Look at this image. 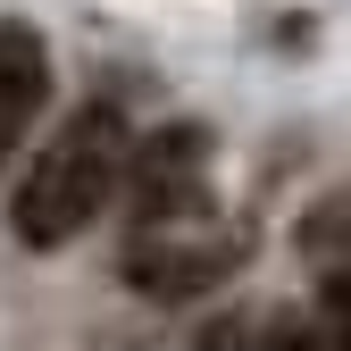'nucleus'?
<instances>
[{
    "label": "nucleus",
    "instance_id": "1",
    "mask_svg": "<svg viewBox=\"0 0 351 351\" xmlns=\"http://www.w3.org/2000/svg\"><path fill=\"white\" fill-rule=\"evenodd\" d=\"M125 151H134V143H125V125H117L109 109L67 117V134H51V151H42V159L25 167V184H17V209H9L17 243H34V251L75 243V234L109 209L117 176H125Z\"/></svg>",
    "mask_w": 351,
    "mask_h": 351
},
{
    "label": "nucleus",
    "instance_id": "2",
    "mask_svg": "<svg viewBox=\"0 0 351 351\" xmlns=\"http://www.w3.org/2000/svg\"><path fill=\"white\" fill-rule=\"evenodd\" d=\"M125 201H134V226H201L209 217V176H201V125H159L125 151Z\"/></svg>",
    "mask_w": 351,
    "mask_h": 351
},
{
    "label": "nucleus",
    "instance_id": "3",
    "mask_svg": "<svg viewBox=\"0 0 351 351\" xmlns=\"http://www.w3.org/2000/svg\"><path fill=\"white\" fill-rule=\"evenodd\" d=\"M243 268V243L226 226H151L125 243V285L151 293V301H193V293H217Z\"/></svg>",
    "mask_w": 351,
    "mask_h": 351
},
{
    "label": "nucleus",
    "instance_id": "4",
    "mask_svg": "<svg viewBox=\"0 0 351 351\" xmlns=\"http://www.w3.org/2000/svg\"><path fill=\"white\" fill-rule=\"evenodd\" d=\"M51 101V51L34 25H0V159L25 143V125Z\"/></svg>",
    "mask_w": 351,
    "mask_h": 351
},
{
    "label": "nucleus",
    "instance_id": "5",
    "mask_svg": "<svg viewBox=\"0 0 351 351\" xmlns=\"http://www.w3.org/2000/svg\"><path fill=\"white\" fill-rule=\"evenodd\" d=\"M301 251H310V259H343L351 251V184L326 193L310 217H301Z\"/></svg>",
    "mask_w": 351,
    "mask_h": 351
},
{
    "label": "nucleus",
    "instance_id": "6",
    "mask_svg": "<svg viewBox=\"0 0 351 351\" xmlns=\"http://www.w3.org/2000/svg\"><path fill=\"white\" fill-rule=\"evenodd\" d=\"M318 351H351V259L318 276Z\"/></svg>",
    "mask_w": 351,
    "mask_h": 351
},
{
    "label": "nucleus",
    "instance_id": "7",
    "mask_svg": "<svg viewBox=\"0 0 351 351\" xmlns=\"http://www.w3.org/2000/svg\"><path fill=\"white\" fill-rule=\"evenodd\" d=\"M251 351H318V335H310V326H268Z\"/></svg>",
    "mask_w": 351,
    "mask_h": 351
}]
</instances>
